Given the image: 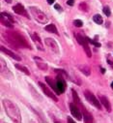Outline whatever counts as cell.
Listing matches in <instances>:
<instances>
[{"label": "cell", "instance_id": "8992f818", "mask_svg": "<svg viewBox=\"0 0 113 123\" xmlns=\"http://www.w3.org/2000/svg\"><path fill=\"white\" fill-rule=\"evenodd\" d=\"M45 44L47 48L50 49V50H52L55 53H59V47L57 45V43L55 42V40L51 39V38H46L45 39Z\"/></svg>", "mask_w": 113, "mask_h": 123}, {"label": "cell", "instance_id": "d6a6232c", "mask_svg": "<svg viewBox=\"0 0 113 123\" xmlns=\"http://www.w3.org/2000/svg\"><path fill=\"white\" fill-rule=\"evenodd\" d=\"M6 1H7L8 3H11V2H12V1H11V0H6Z\"/></svg>", "mask_w": 113, "mask_h": 123}, {"label": "cell", "instance_id": "3957f363", "mask_svg": "<svg viewBox=\"0 0 113 123\" xmlns=\"http://www.w3.org/2000/svg\"><path fill=\"white\" fill-rule=\"evenodd\" d=\"M29 10H30L32 16L34 17V18H35L37 21H39V22L42 23V24H45V23L47 22L48 19H47L46 16H45V13H43L39 8L31 6V7L29 8Z\"/></svg>", "mask_w": 113, "mask_h": 123}, {"label": "cell", "instance_id": "f546056e", "mask_svg": "<svg viewBox=\"0 0 113 123\" xmlns=\"http://www.w3.org/2000/svg\"><path fill=\"white\" fill-rule=\"evenodd\" d=\"M68 121H69V122H71V123H74V121H73L71 117H68Z\"/></svg>", "mask_w": 113, "mask_h": 123}, {"label": "cell", "instance_id": "e0dca14e", "mask_svg": "<svg viewBox=\"0 0 113 123\" xmlns=\"http://www.w3.org/2000/svg\"><path fill=\"white\" fill-rule=\"evenodd\" d=\"M100 101L103 105V107L106 109V111L110 112L111 111V106H110V103H109L108 99L105 96H100Z\"/></svg>", "mask_w": 113, "mask_h": 123}, {"label": "cell", "instance_id": "ffe728a7", "mask_svg": "<svg viewBox=\"0 0 113 123\" xmlns=\"http://www.w3.org/2000/svg\"><path fill=\"white\" fill-rule=\"evenodd\" d=\"M16 68L17 69H18L19 71H21V72H23L25 75H27V76H29L30 75V72L28 71V69L27 68H25L24 66H22V65H19V64H16Z\"/></svg>", "mask_w": 113, "mask_h": 123}, {"label": "cell", "instance_id": "9c48e42d", "mask_svg": "<svg viewBox=\"0 0 113 123\" xmlns=\"http://www.w3.org/2000/svg\"><path fill=\"white\" fill-rule=\"evenodd\" d=\"M39 85L41 86V88H42V90L45 92V94L46 95V96H48L49 98H51L52 100H54L55 102H58V98L57 97H56L55 95H54V93H53V92L52 91H50L43 82H39Z\"/></svg>", "mask_w": 113, "mask_h": 123}, {"label": "cell", "instance_id": "ba28073f", "mask_svg": "<svg viewBox=\"0 0 113 123\" xmlns=\"http://www.w3.org/2000/svg\"><path fill=\"white\" fill-rule=\"evenodd\" d=\"M70 110H71L72 114H73L78 121H80V120L82 119V114H81V112L79 111V110H78V108L76 107L75 104L71 103V104H70Z\"/></svg>", "mask_w": 113, "mask_h": 123}, {"label": "cell", "instance_id": "484cf974", "mask_svg": "<svg viewBox=\"0 0 113 123\" xmlns=\"http://www.w3.org/2000/svg\"><path fill=\"white\" fill-rule=\"evenodd\" d=\"M73 24L76 26V27H81L83 25V22L80 20V19H75L73 20Z\"/></svg>", "mask_w": 113, "mask_h": 123}, {"label": "cell", "instance_id": "1f68e13d", "mask_svg": "<svg viewBox=\"0 0 113 123\" xmlns=\"http://www.w3.org/2000/svg\"><path fill=\"white\" fill-rule=\"evenodd\" d=\"M101 69H102V73L104 74V73H105V69H103V68H101Z\"/></svg>", "mask_w": 113, "mask_h": 123}, {"label": "cell", "instance_id": "603a6c76", "mask_svg": "<svg viewBox=\"0 0 113 123\" xmlns=\"http://www.w3.org/2000/svg\"><path fill=\"white\" fill-rule=\"evenodd\" d=\"M86 39H87V41L90 43V44H92V45H94L95 47H97V48H100L102 45L99 43V42H96V41H94L93 39H90V38H88V37H86Z\"/></svg>", "mask_w": 113, "mask_h": 123}, {"label": "cell", "instance_id": "2e32d148", "mask_svg": "<svg viewBox=\"0 0 113 123\" xmlns=\"http://www.w3.org/2000/svg\"><path fill=\"white\" fill-rule=\"evenodd\" d=\"M45 80H46V82L51 86V88H53V90L57 93V95H59V94H61V92L59 91V89H58V87H57V84H56V82H54L49 77H45Z\"/></svg>", "mask_w": 113, "mask_h": 123}, {"label": "cell", "instance_id": "5bb4252c", "mask_svg": "<svg viewBox=\"0 0 113 123\" xmlns=\"http://www.w3.org/2000/svg\"><path fill=\"white\" fill-rule=\"evenodd\" d=\"M34 60L36 61V65L38 66L39 69H41L43 71H46L47 70V64L45 62L43 59H41L40 57H34Z\"/></svg>", "mask_w": 113, "mask_h": 123}, {"label": "cell", "instance_id": "30bf717a", "mask_svg": "<svg viewBox=\"0 0 113 123\" xmlns=\"http://www.w3.org/2000/svg\"><path fill=\"white\" fill-rule=\"evenodd\" d=\"M30 37L31 39L33 40V42L36 44L37 48L40 49V50H44V48H43V42L41 40V38L39 37V35L37 33H31L30 34Z\"/></svg>", "mask_w": 113, "mask_h": 123}, {"label": "cell", "instance_id": "44dd1931", "mask_svg": "<svg viewBox=\"0 0 113 123\" xmlns=\"http://www.w3.org/2000/svg\"><path fill=\"white\" fill-rule=\"evenodd\" d=\"M72 92H73V101H74V103L77 104V105H81V103H80V99L78 98L77 93H76V92H75L73 89L72 90Z\"/></svg>", "mask_w": 113, "mask_h": 123}, {"label": "cell", "instance_id": "6da1fadb", "mask_svg": "<svg viewBox=\"0 0 113 123\" xmlns=\"http://www.w3.org/2000/svg\"><path fill=\"white\" fill-rule=\"evenodd\" d=\"M2 104L5 108V111L8 114V116L14 122L18 123V122L21 121V115H20L19 109L14 102H12L8 99H4V100H2Z\"/></svg>", "mask_w": 113, "mask_h": 123}, {"label": "cell", "instance_id": "83f0119b", "mask_svg": "<svg viewBox=\"0 0 113 123\" xmlns=\"http://www.w3.org/2000/svg\"><path fill=\"white\" fill-rule=\"evenodd\" d=\"M54 8H55L56 10H57L58 12H62V11H63L62 7H61V6L59 5V4H55V5H54Z\"/></svg>", "mask_w": 113, "mask_h": 123}, {"label": "cell", "instance_id": "ac0fdd59", "mask_svg": "<svg viewBox=\"0 0 113 123\" xmlns=\"http://www.w3.org/2000/svg\"><path fill=\"white\" fill-rule=\"evenodd\" d=\"M78 69L85 76H90V74H91V69H90V67L88 65H85V64L78 65Z\"/></svg>", "mask_w": 113, "mask_h": 123}, {"label": "cell", "instance_id": "4dcf8cb0", "mask_svg": "<svg viewBox=\"0 0 113 123\" xmlns=\"http://www.w3.org/2000/svg\"><path fill=\"white\" fill-rule=\"evenodd\" d=\"M54 1L55 0H47V3L48 4H52V3H54Z\"/></svg>", "mask_w": 113, "mask_h": 123}, {"label": "cell", "instance_id": "7402d4cb", "mask_svg": "<svg viewBox=\"0 0 113 123\" xmlns=\"http://www.w3.org/2000/svg\"><path fill=\"white\" fill-rule=\"evenodd\" d=\"M93 20H94L96 23H98V24H102V21H103L101 15H95V16L93 17Z\"/></svg>", "mask_w": 113, "mask_h": 123}, {"label": "cell", "instance_id": "d4e9b609", "mask_svg": "<svg viewBox=\"0 0 113 123\" xmlns=\"http://www.w3.org/2000/svg\"><path fill=\"white\" fill-rule=\"evenodd\" d=\"M102 11H103V13H104V15H106V17H109L110 15H111V12H110V9H109V7H107V6H105L103 9H102Z\"/></svg>", "mask_w": 113, "mask_h": 123}, {"label": "cell", "instance_id": "cb8c5ba5", "mask_svg": "<svg viewBox=\"0 0 113 123\" xmlns=\"http://www.w3.org/2000/svg\"><path fill=\"white\" fill-rule=\"evenodd\" d=\"M79 9L81 10V11H84V12H87L88 11V6H87V4L86 3H80L79 4Z\"/></svg>", "mask_w": 113, "mask_h": 123}, {"label": "cell", "instance_id": "7a4b0ae2", "mask_svg": "<svg viewBox=\"0 0 113 123\" xmlns=\"http://www.w3.org/2000/svg\"><path fill=\"white\" fill-rule=\"evenodd\" d=\"M4 37H6L7 41L9 43H11L13 46L18 48V47H23V48H26V49H32L30 44L27 42V40L22 36L20 35L19 33L17 32H8L6 35L3 34Z\"/></svg>", "mask_w": 113, "mask_h": 123}, {"label": "cell", "instance_id": "52a82bcc", "mask_svg": "<svg viewBox=\"0 0 113 123\" xmlns=\"http://www.w3.org/2000/svg\"><path fill=\"white\" fill-rule=\"evenodd\" d=\"M0 71H1V75H2L4 78L8 79V80H12V79L14 78L12 72L6 67V65H5V63H4V60H3V59H1V67H0Z\"/></svg>", "mask_w": 113, "mask_h": 123}, {"label": "cell", "instance_id": "277c9868", "mask_svg": "<svg viewBox=\"0 0 113 123\" xmlns=\"http://www.w3.org/2000/svg\"><path fill=\"white\" fill-rule=\"evenodd\" d=\"M84 96H85V98L87 99V101H88L90 104H92L93 106H95L97 109L102 110V104H101V101L99 102V100H98V99L91 93L90 91L85 90V92H84Z\"/></svg>", "mask_w": 113, "mask_h": 123}, {"label": "cell", "instance_id": "4316f807", "mask_svg": "<svg viewBox=\"0 0 113 123\" xmlns=\"http://www.w3.org/2000/svg\"><path fill=\"white\" fill-rule=\"evenodd\" d=\"M106 59H107V62L109 63V65H111V66L113 67V60H112V58H111V55H110V54H107Z\"/></svg>", "mask_w": 113, "mask_h": 123}, {"label": "cell", "instance_id": "d6986e66", "mask_svg": "<svg viewBox=\"0 0 113 123\" xmlns=\"http://www.w3.org/2000/svg\"><path fill=\"white\" fill-rule=\"evenodd\" d=\"M45 29L46 30V31L50 32V33H55V34H58L57 32V28H56V26L54 24H48L45 27Z\"/></svg>", "mask_w": 113, "mask_h": 123}, {"label": "cell", "instance_id": "8fae6325", "mask_svg": "<svg viewBox=\"0 0 113 123\" xmlns=\"http://www.w3.org/2000/svg\"><path fill=\"white\" fill-rule=\"evenodd\" d=\"M13 9H14V12L17 13V15H21V16H24V17L28 18V14H27L26 10L24 9V7L21 4H17L16 6L13 7Z\"/></svg>", "mask_w": 113, "mask_h": 123}, {"label": "cell", "instance_id": "5b68a950", "mask_svg": "<svg viewBox=\"0 0 113 123\" xmlns=\"http://www.w3.org/2000/svg\"><path fill=\"white\" fill-rule=\"evenodd\" d=\"M0 20L1 23L7 27H14V18H12L11 15H9L8 13H1V17H0Z\"/></svg>", "mask_w": 113, "mask_h": 123}, {"label": "cell", "instance_id": "9a60e30c", "mask_svg": "<svg viewBox=\"0 0 113 123\" xmlns=\"http://www.w3.org/2000/svg\"><path fill=\"white\" fill-rule=\"evenodd\" d=\"M81 111L83 113V118L84 120H85V122H92L93 121V116L90 112H88L86 111V109L84 108L83 106H81Z\"/></svg>", "mask_w": 113, "mask_h": 123}, {"label": "cell", "instance_id": "836d02e7", "mask_svg": "<svg viewBox=\"0 0 113 123\" xmlns=\"http://www.w3.org/2000/svg\"><path fill=\"white\" fill-rule=\"evenodd\" d=\"M111 88H112V89H113V82H112V83H111Z\"/></svg>", "mask_w": 113, "mask_h": 123}, {"label": "cell", "instance_id": "f1b7e54d", "mask_svg": "<svg viewBox=\"0 0 113 123\" xmlns=\"http://www.w3.org/2000/svg\"><path fill=\"white\" fill-rule=\"evenodd\" d=\"M67 4H68L69 6H73V4H74V0H68V1H67Z\"/></svg>", "mask_w": 113, "mask_h": 123}, {"label": "cell", "instance_id": "7c38bea8", "mask_svg": "<svg viewBox=\"0 0 113 123\" xmlns=\"http://www.w3.org/2000/svg\"><path fill=\"white\" fill-rule=\"evenodd\" d=\"M56 84H57V87H58L59 91L61 92V93H63V92L65 91V89H66V82H65V80H63V78H62V76H61V75L57 77Z\"/></svg>", "mask_w": 113, "mask_h": 123}, {"label": "cell", "instance_id": "4fadbf2b", "mask_svg": "<svg viewBox=\"0 0 113 123\" xmlns=\"http://www.w3.org/2000/svg\"><path fill=\"white\" fill-rule=\"evenodd\" d=\"M0 49H1V51L2 52H4V53H6L7 55H9L11 58H14L15 60H17V61H20L21 60V58L18 56V55H17L15 52H13V51H11V50H9V49H7L5 47H3V46H1V48H0Z\"/></svg>", "mask_w": 113, "mask_h": 123}]
</instances>
